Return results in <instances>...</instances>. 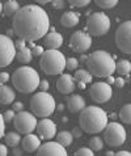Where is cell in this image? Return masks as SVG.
Returning <instances> with one entry per match:
<instances>
[{
    "instance_id": "6da1fadb",
    "label": "cell",
    "mask_w": 131,
    "mask_h": 156,
    "mask_svg": "<svg viewBox=\"0 0 131 156\" xmlns=\"http://www.w3.org/2000/svg\"><path fill=\"white\" fill-rule=\"evenodd\" d=\"M13 32L19 38L28 42L41 40L50 30V19L47 12L36 4L20 8L12 20Z\"/></svg>"
},
{
    "instance_id": "7a4b0ae2",
    "label": "cell",
    "mask_w": 131,
    "mask_h": 156,
    "mask_svg": "<svg viewBox=\"0 0 131 156\" xmlns=\"http://www.w3.org/2000/svg\"><path fill=\"white\" fill-rule=\"evenodd\" d=\"M108 118L109 115L104 109L96 105H90L85 106L80 112L79 125L83 129V131L88 134H98L104 131V129L106 127Z\"/></svg>"
},
{
    "instance_id": "3957f363",
    "label": "cell",
    "mask_w": 131,
    "mask_h": 156,
    "mask_svg": "<svg viewBox=\"0 0 131 156\" xmlns=\"http://www.w3.org/2000/svg\"><path fill=\"white\" fill-rule=\"evenodd\" d=\"M88 71L93 76L108 77L115 72V59L105 50H96L88 55L87 60Z\"/></svg>"
},
{
    "instance_id": "277c9868",
    "label": "cell",
    "mask_w": 131,
    "mask_h": 156,
    "mask_svg": "<svg viewBox=\"0 0 131 156\" xmlns=\"http://www.w3.org/2000/svg\"><path fill=\"white\" fill-rule=\"evenodd\" d=\"M13 87L21 93H32L34 92L41 83L38 72L33 67L21 66L13 72L12 76Z\"/></svg>"
},
{
    "instance_id": "5b68a950",
    "label": "cell",
    "mask_w": 131,
    "mask_h": 156,
    "mask_svg": "<svg viewBox=\"0 0 131 156\" xmlns=\"http://www.w3.org/2000/svg\"><path fill=\"white\" fill-rule=\"evenodd\" d=\"M39 67L46 75H60L66 68V57L58 49L43 51L39 60Z\"/></svg>"
},
{
    "instance_id": "8992f818",
    "label": "cell",
    "mask_w": 131,
    "mask_h": 156,
    "mask_svg": "<svg viewBox=\"0 0 131 156\" xmlns=\"http://www.w3.org/2000/svg\"><path fill=\"white\" fill-rule=\"evenodd\" d=\"M30 109H32V113L36 117L46 118V117L51 115L56 109L55 98L47 90L38 92L30 100Z\"/></svg>"
},
{
    "instance_id": "52a82bcc",
    "label": "cell",
    "mask_w": 131,
    "mask_h": 156,
    "mask_svg": "<svg viewBox=\"0 0 131 156\" xmlns=\"http://www.w3.org/2000/svg\"><path fill=\"white\" fill-rule=\"evenodd\" d=\"M110 27H112V23L106 13H104V12H94V13L89 15L88 20H87L85 29L90 36L101 37V36H105L110 30Z\"/></svg>"
},
{
    "instance_id": "ba28073f",
    "label": "cell",
    "mask_w": 131,
    "mask_h": 156,
    "mask_svg": "<svg viewBox=\"0 0 131 156\" xmlns=\"http://www.w3.org/2000/svg\"><path fill=\"white\" fill-rule=\"evenodd\" d=\"M127 133L122 123H118L115 121L108 122L106 127L104 129V140L110 147H119L126 142Z\"/></svg>"
},
{
    "instance_id": "9c48e42d",
    "label": "cell",
    "mask_w": 131,
    "mask_h": 156,
    "mask_svg": "<svg viewBox=\"0 0 131 156\" xmlns=\"http://www.w3.org/2000/svg\"><path fill=\"white\" fill-rule=\"evenodd\" d=\"M114 40L117 47L122 53L131 55V20L125 21L117 28Z\"/></svg>"
},
{
    "instance_id": "30bf717a",
    "label": "cell",
    "mask_w": 131,
    "mask_h": 156,
    "mask_svg": "<svg viewBox=\"0 0 131 156\" xmlns=\"http://www.w3.org/2000/svg\"><path fill=\"white\" fill-rule=\"evenodd\" d=\"M13 123H15L16 130L20 134H29L33 133L37 127V117L30 112H17V114L13 118Z\"/></svg>"
},
{
    "instance_id": "8fae6325",
    "label": "cell",
    "mask_w": 131,
    "mask_h": 156,
    "mask_svg": "<svg viewBox=\"0 0 131 156\" xmlns=\"http://www.w3.org/2000/svg\"><path fill=\"white\" fill-rule=\"evenodd\" d=\"M16 45L11 37L0 34V68L8 67L16 58Z\"/></svg>"
},
{
    "instance_id": "7c38bea8",
    "label": "cell",
    "mask_w": 131,
    "mask_h": 156,
    "mask_svg": "<svg viewBox=\"0 0 131 156\" xmlns=\"http://www.w3.org/2000/svg\"><path fill=\"white\" fill-rule=\"evenodd\" d=\"M92 46V36L85 30H76L69 38V47L75 53H85Z\"/></svg>"
},
{
    "instance_id": "4fadbf2b",
    "label": "cell",
    "mask_w": 131,
    "mask_h": 156,
    "mask_svg": "<svg viewBox=\"0 0 131 156\" xmlns=\"http://www.w3.org/2000/svg\"><path fill=\"white\" fill-rule=\"evenodd\" d=\"M89 96L97 104L108 102L113 96L112 85L108 83H104V81H98V83L92 84L89 88Z\"/></svg>"
},
{
    "instance_id": "5bb4252c",
    "label": "cell",
    "mask_w": 131,
    "mask_h": 156,
    "mask_svg": "<svg viewBox=\"0 0 131 156\" xmlns=\"http://www.w3.org/2000/svg\"><path fill=\"white\" fill-rule=\"evenodd\" d=\"M37 134L38 136L43 140H51L54 136H56V125L54 121L46 118H42L37 123Z\"/></svg>"
},
{
    "instance_id": "9a60e30c",
    "label": "cell",
    "mask_w": 131,
    "mask_h": 156,
    "mask_svg": "<svg viewBox=\"0 0 131 156\" xmlns=\"http://www.w3.org/2000/svg\"><path fill=\"white\" fill-rule=\"evenodd\" d=\"M37 154L38 155H50V156H54V155H59V156H66L67 155V150L63 144L56 140V142H52V140H47L46 143L39 146V148L37 150Z\"/></svg>"
},
{
    "instance_id": "2e32d148",
    "label": "cell",
    "mask_w": 131,
    "mask_h": 156,
    "mask_svg": "<svg viewBox=\"0 0 131 156\" xmlns=\"http://www.w3.org/2000/svg\"><path fill=\"white\" fill-rule=\"evenodd\" d=\"M76 88V80L75 77L69 73H60L59 79L56 80V89L63 94L72 93Z\"/></svg>"
},
{
    "instance_id": "e0dca14e",
    "label": "cell",
    "mask_w": 131,
    "mask_h": 156,
    "mask_svg": "<svg viewBox=\"0 0 131 156\" xmlns=\"http://www.w3.org/2000/svg\"><path fill=\"white\" fill-rule=\"evenodd\" d=\"M21 144H23V150L26 152H36L41 146V138L32 133L25 134L24 139L21 140Z\"/></svg>"
},
{
    "instance_id": "ac0fdd59",
    "label": "cell",
    "mask_w": 131,
    "mask_h": 156,
    "mask_svg": "<svg viewBox=\"0 0 131 156\" xmlns=\"http://www.w3.org/2000/svg\"><path fill=\"white\" fill-rule=\"evenodd\" d=\"M87 106L85 100L80 94H72L67 100V108L71 113H79Z\"/></svg>"
},
{
    "instance_id": "d6986e66",
    "label": "cell",
    "mask_w": 131,
    "mask_h": 156,
    "mask_svg": "<svg viewBox=\"0 0 131 156\" xmlns=\"http://www.w3.org/2000/svg\"><path fill=\"white\" fill-rule=\"evenodd\" d=\"M63 45V37L62 34L55 32H49L45 36V46L47 49H59Z\"/></svg>"
},
{
    "instance_id": "ffe728a7",
    "label": "cell",
    "mask_w": 131,
    "mask_h": 156,
    "mask_svg": "<svg viewBox=\"0 0 131 156\" xmlns=\"http://www.w3.org/2000/svg\"><path fill=\"white\" fill-rule=\"evenodd\" d=\"M79 23H80V15L73 11L64 12L62 17H60V24H62L64 28H73V27H76Z\"/></svg>"
},
{
    "instance_id": "44dd1931",
    "label": "cell",
    "mask_w": 131,
    "mask_h": 156,
    "mask_svg": "<svg viewBox=\"0 0 131 156\" xmlns=\"http://www.w3.org/2000/svg\"><path fill=\"white\" fill-rule=\"evenodd\" d=\"M16 93L13 88H11L9 85L5 84H0V104L2 105H8L15 101Z\"/></svg>"
},
{
    "instance_id": "7402d4cb",
    "label": "cell",
    "mask_w": 131,
    "mask_h": 156,
    "mask_svg": "<svg viewBox=\"0 0 131 156\" xmlns=\"http://www.w3.org/2000/svg\"><path fill=\"white\" fill-rule=\"evenodd\" d=\"M16 59L19 60L20 63H30L33 59V53H32V49L28 46H21V47H17V53H16Z\"/></svg>"
},
{
    "instance_id": "603a6c76",
    "label": "cell",
    "mask_w": 131,
    "mask_h": 156,
    "mask_svg": "<svg viewBox=\"0 0 131 156\" xmlns=\"http://www.w3.org/2000/svg\"><path fill=\"white\" fill-rule=\"evenodd\" d=\"M115 71L118 72V75L129 77L131 72V62L127 59H119L115 62Z\"/></svg>"
},
{
    "instance_id": "cb8c5ba5",
    "label": "cell",
    "mask_w": 131,
    "mask_h": 156,
    "mask_svg": "<svg viewBox=\"0 0 131 156\" xmlns=\"http://www.w3.org/2000/svg\"><path fill=\"white\" fill-rule=\"evenodd\" d=\"M56 140H58L60 144H63L64 147H68L69 144H72L73 135H72L71 131H66V130H63V131H59L56 134Z\"/></svg>"
},
{
    "instance_id": "d4e9b609",
    "label": "cell",
    "mask_w": 131,
    "mask_h": 156,
    "mask_svg": "<svg viewBox=\"0 0 131 156\" xmlns=\"http://www.w3.org/2000/svg\"><path fill=\"white\" fill-rule=\"evenodd\" d=\"M4 13L5 16H9V17H13L16 15V12L20 9V4L17 0H8V2L4 4Z\"/></svg>"
},
{
    "instance_id": "484cf974",
    "label": "cell",
    "mask_w": 131,
    "mask_h": 156,
    "mask_svg": "<svg viewBox=\"0 0 131 156\" xmlns=\"http://www.w3.org/2000/svg\"><path fill=\"white\" fill-rule=\"evenodd\" d=\"M4 138H5V144L8 147H12V148H13V147H17V146H19V143L21 142V135H20L19 131H17V133L11 131V133L5 134Z\"/></svg>"
},
{
    "instance_id": "4316f807",
    "label": "cell",
    "mask_w": 131,
    "mask_h": 156,
    "mask_svg": "<svg viewBox=\"0 0 131 156\" xmlns=\"http://www.w3.org/2000/svg\"><path fill=\"white\" fill-rule=\"evenodd\" d=\"M75 80H80V81H84L85 84L88 83H92L93 80V75L88 71V70H76V73H75Z\"/></svg>"
},
{
    "instance_id": "83f0119b",
    "label": "cell",
    "mask_w": 131,
    "mask_h": 156,
    "mask_svg": "<svg viewBox=\"0 0 131 156\" xmlns=\"http://www.w3.org/2000/svg\"><path fill=\"white\" fill-rule=\"evenodd\" d=\"M119 119L123 123H131V104H126L119 110Z\"/></svg>"
},
{
    "instance_id": "f1b7e54d",
    "label": "cell",
    "mask_w": 131,
    "mask_h": 156,
    "mask_svg": "<svg viewBox=\"0 0 131 156\" xmlns=\"http://www.w3.org/2000/svg\"><path fill=\"white\" fill-rule=\"evenodd\" d=\"M104 147V139L100 136H92L89 140V148H92L94 152H98L101 151Z\"/></svg>"
},
{
    "instance_id": "f546056e",
    "label": "cell",
    "mask_w": 131,
    "mask_h": 156,
    "mask_svg": "<svg viewBox=\"0 0 131 156\" xmlns=\"http://www.w3.org/2000/svg\"><path fill=\"white\" fill-rule=\"evenodd\" d=\"M119 0H94V3L97 4V7L102 8V9H110L114 8Z\"/></svg>"
},
{
    "instance_id": "4dcf8cb0",
    "label": "cell",
    "mask_w": 131,
    "mask_h": 156,
    "mask_svg": "<svg viewBox=\"0 0 131 156\" xmlns=\"http://www.w3.org/2000/svg\"><path fill=\"white\" fill-rule=\"evenodd\" d=\"M79 64H80V62H79V59L73 58V57L66 59V68H67L68 71H75V70H77Z\"/></svg>"
},
{
    "instance_id": "1f68e13d",
    "label": "cell",
    "mask_w": 131,
    "mask_h": 156,
    "mask_svg": "<svg viewBox=\"0 0 131 156\" xmlns=\"http://www.w3.org/2000/svg\"><path fill=\"white\" fill-rule=\"evenodd\" d=\"M94 155V151L89 148V147H81V148L76 150L75 152V156H92Z\"/></svg>"
},
{
    "instance_id": "d6a6232c",
    "label": "cell",
    "mask_w": 131,
    "mask_h": 156,
    "mask_svg": "<svg viewBox=\"0 0 131 156\" xmlns=\"http://www.w3.org/2000/svg\"><path fill=\"white\" fill-rule=\"evenodd\" d=\"M68 4L71 7H76V8H81V7H87L92 0H67Z\"/></svg>"
},
{
    "instance_id": "836d02e7",
    "label": "cell",
    "mask_w": 131,
    "mask_h": 156,
    "mask_svg": "<svg viewBox=\"0 0 131 156\" xmlns=\"http://www.w3.org/2000/svg\"><path fill=\"white\" fill-rule=\"evenodd\" d=\"M15 115H16V112L13 110V109H9V110H5V112H4L3 117H4V121H5V123L12 122L13 118H15Z\"/></svg>"
},
{
    "instance_id": "e575fe53",
    "label": "cell",
    "mask_w": 131,
    "mask_h": 156,
    "mask_svg": "<svg viewBox=\"0 0 131 156\" xmlns=\"http://www.w3.org/2000/svg\"><path fill=\"white\" fill-rule=\"evenodd\" d=\"M51 5L55 8V9H63L66 7V0H52Z\"/></svg>"
},
{
    "instance_id": "d590c367",
    "label": "cell",
    "mask_w": 131,
    "mask_h": 156,
    "mask_svg": "<svg viewBox=\"0 0 131 156\" xmlns=\"http://www.w3.org/2000/svg\"><path fill=\"white\" fill-rule=\"evenodd\" d=\"M32 53H33V57H41V55L43 54V47L38 46V45H34L32 47Z\"/></svg>"
},
{
    "instance_id": "8d00e7d4",
    "label": "cell",
    "mask_w": 131,
    "mask_h": 156,
    "mask_svg": "<svg viewBox=\"0 0 131 156\" xmlns=\"http://www.w3.org/2000/svg\"><path fill=\"white\" fill-rule=\"evenodd\" d=\"M5 135V121H4L3 114H0V139Z\"/></svg>"
},
{
    "instance_id": "74e56055",
    "label": "cell",
    "mask_w": 131,
    "mask_h": 156,
    "mask_svg": "<svg viewBox=\"0 0 131 156\" xmlns=\"http://www.w3.org/2000/svg\"><path fill=\"white\" fill-rule=\"evenodd\" d=\"M9 79H11V76L8 72H0V84H5Z\"/></svg>"
},
{
    "instance_id": "f35d334b",
    "label": "cell",
    "mask_w": 131,
    "mask_h": 156,
    "mask_svg": "<svg viewBox=\"0 0 131 156\" xmlns=\"http://www.w3.org/2000/svg\"><path fill=\"white\" fill-rule=\"evenodd\" d=\"M71 133H72L73 138H80V136H83V129L81 127H73Z\"/></svg>"
},
{
    "instance_id": "ab89813d",
    "label": "cell",
    "mask_w": 131,
    "mask_h": 156,
    "mask_svg": "<svg viewBox=\"0 0 131 156\" xmlns=\"http://www.w3.org/2000/svg\"><path fill=\"white\" fill-rule=\"evenodd\" d=\"M13 110H15V112H21V110H24V104L21 102V101L13 102Z\"/></svg>"
},
{
    "instance_id": "60d3db41",
    "label": "cell",
    "mask_w": 131,
    "mask_h": 156,
    "mask_svg": "<svg viewBox=\"0 0 131 156\" xmlns=\"http://www.w3.org/2000/svg\"><path fill=\"white\" fill-rule=\"evenodd\" d=\"M125 83H126V81H125V79H122V77H117V79H115V81H114V84H115V87H117V88H123V87H125Z\"/></svg>"
},
{
    "instance_id": "b9f144b4",
    "label": "cell",
    "mask_w": 131,
    "mask_h": 156,
    "mask_svg": "<svg viewBox=\"0 0 131 156\" xmlns=\"http://www.w3.org/2000/svg\"><path fill=\"white\" fill-rule=\"evenodd\" d=\"M38 88H41L42 90H49V88H50L49 81H47V80H41V83H39Z\"/></svg>"
},
{
    "instance_id": "7bdbcfd3",
    "label": "cell",
    "mask_w": 131,
    "mask_h": 156,
    "mask_svg": "<svg viewBox=\"0 0 131 156\" xmlns=\"http://www.w3.org/2000/svg\"><path fill=\"white\" fill-rule=\"evenodd\" d=\"M7 155H8L7 144H0V156H7Z\"/></svg>"
},
{
    "instance_id": "ee69618b",
    "label": "cell",
    "mask_w": 131,
    "mask_h": 156,
    "mask_svg": "<svg viewBox=\"0 0 131 156\" xmlns=\"http://www.w3.org/2000/svg\"><path fill=\"white\" fill-rule=\"evenodd\" d=\"M117 156H131V152L130 151H118V152H115Z\"/></svg>"
},
{
    "instance_id": "f6af8a7d",
    "label": "cell",
    "mask_w": 131,
    "mask_h": 156,
    "mask_svg": "<svg viewBox=\"0 0 131 156\" xmlns=\"http://www.w3.org/2000/svg\"><path fill=\"white\" fill-rule=\"evenodd\" d=\"M76 87H77V88L79 89H85V83H84V81H80V80H76Z\"/></svg>"
},
{
    "instance_id": "bcb514c9",
    "label": "cell",
    "mask_w": 131,
    "mask_h": 156,
    "mask_svg": "<svg viewBox=\"0 0 131 156\" xmlns=\"http://www.w3.org/2000/svg\"><path fill=\"white\" fill-rule=\"evenodd\" d=\"M87 60H88V55H85L84 53H83L80 55V59H79V62H80V63H87Z\"/></svg>"
},
{
    "instance_id": "7dc6e473",
    "label": "cell",
    "mask_w": 131,
    "mask_h": 156,
    "mask_svg": "<svg viewBox=\"0 0 131 156\" xmlns=\"http://www.w3.org/2000/svg\"><path fill=\"white\" fill-rule=\"evenodd\" d=\"M13 155H23V150H20L19 147H13Z\"/></svg>"
},
{
    "instance_id": "c3c4849f",
    "label": "cell",
    "mask_w": 131,
    "mask_h": 156,
    "mask_svg": "<svg viewBox=\"0 0 131 156\" xmlns=\"http://www.w3.org/2000/svg\"><path fill=\"white\" fill-rule=\"evenodd\" d=\"M36 3H38L39 5H42V4H47V3H51L52 0H34Z\"/></svg>"
},
{
    "instance_id": "681fc988",
    "label": "cell",
    "mask_w": 131,
    "mask_h": 156,
    "mask_svg": "<svg viewBox=\"0 0 131 156\" xmlns=\"http://www.w3.org/2000/svg\"><path fill=\"white\" fill-rule=\"evenodd\" d=\"M106 79H108V81H106V83H108V84H114V81H115V79H114V77H113L112 75H109V76L106 77Z\"/></svg>"
},
{
    "instance_id": "f907efd6",
    "label": "cell",
    "mask_w": 131,
    "mask_h": 156,
    "mask_svg": "<svg viewBox=\"0 0 131 156\" xmlns=\"http://www.w3.org/2000/svg\"><path fill=\"white\" fill-rule=\"evenodd\" d=\"M64 104H56V110L58 112H63L64 110Z\"/></svg>"
},
{
    "instance_id": "816d5d0a",
    "label": "cell",
    "mask_w": 131,
    "mask_h": 156,
    "mask_svg": "<svg viewBox=\"0 0 131 156\" xmlns=\"http://www.w3.org/2000/svg\"><path fill=\"white\" fill-rule=\"evenodd\" d=\"M13 34H15V32H13V29H9V30H7V36H8V37H12Z\"/></svg>"
},
{
    "instance_id": "f5cc1de1",
    "label": "cell",
    "mask_w": 131,
    "mask_h": 156,
    "mask_svg": "<svg viewBox=\"0 0 131 156\" xmlns=\"http://www.w3.org/2000/svg\"><path fill=\"white\" fill-rule=\"evenodd\" d=\"M105 155H106V156H114L115 152H113V151H106V152H105Z\"/></svg>"
},
{
    "instance_id": "db71d44e",
    "label": "cell",
    "mask_w": 131,
    "mask_h": 156,
    "mask_svg": "<svg viewBox=\"0 0 131 156\" xmlns=\"http://www.w3.org/2000/svg\"><path fill=\"white\" fill-rule=\"evenodd\" d=\"M109 117H110V118H112L113 121H115V119H117V117H118V114H115V113H112V114L109 115Z\"/></svg>"
},
{
    "instance_id": "11a10c76",
    "label": "cell",
    "mask_w": 131,
    "mask_h": 156,
    "mask_svg": "<svg viewBox=\"0 0 131 156\" xmlns=\"http://www.w3.org/2000/svg\"><path fill=\"white\" fill-rule=\"evenodd\" d=\"M3 8H4V5L2 4V2H0V15H2V12H3Z\"/></svg>"
},
{
    "instance_id": "9f6ffc18",
    "label": "cell",
    "mask_w": 131,
    "mask_h": 156,
    "mask_svg": "<svg viewBox=\"0 0 131 156\" xmlns=\"http://www.w3.org/2000/svg\"><path fill=\"white\" fill-rule=\"evenodd\" d=\"M62 121H63V122H68V118H67V117H63Z\"/></svg>"
}]
</instances>
